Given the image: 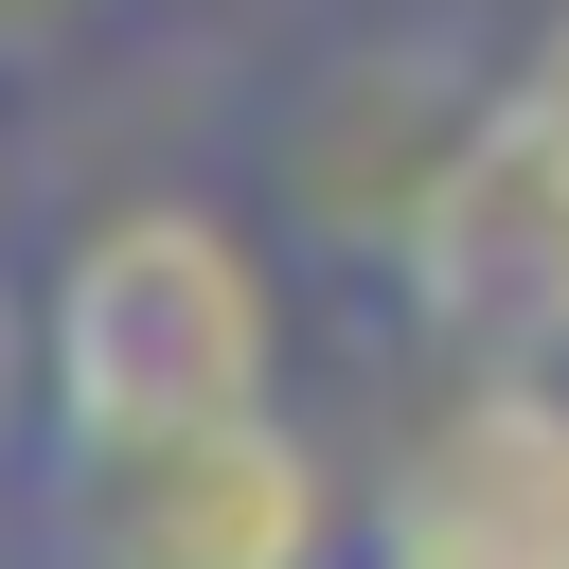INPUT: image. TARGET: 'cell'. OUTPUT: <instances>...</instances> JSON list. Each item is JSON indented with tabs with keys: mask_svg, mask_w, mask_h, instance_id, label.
<instances>
[{
	"mask_svg": "<svg viewBox=\"0 0 569 569\" xmlns=\"http://www.w3.org/2000/svg\"><path fill=\"white\" fill-rule=\"evenodd\" d=\"M284 409V267L213 196H124L36 267V445Z\"/></svg>",
	"mask_w": 569,
	"mask_h": 569,
	"instance_id": "6da1fadb",
	"label": "cell"
},
{
	"mask_svg": "<svg viewBox=\"0 0 569 569\" xmlns=\"http://www.w3.org/2000/svg\"><path fill=\"white\" fill-rule=\"evenodd\" d=\"M391 338L427 356H569V0L427 124V178L373 231Z\"/></svg>",
	"mask_w": 569,
	"mask_h": 569,
	"instance_id": "7a4b0ae2",
	"label": "cell"
},
{
	"mask_svg": "<svg viewBox=\"0 0 569 569\" xmlns=\"http://www.w3.org/2000/svg\"><path fill=\"white\" fill-rule=\"evenodd\" d=\"M18 569H338L356 551V480L284 427H142V445H18L0 462Z\"/></svg>",
	"mask_w": 569,
	"mask_h": 569,
	"instance_id": "3957f363",
	"label": "cell"
},
{
	"mask_svg": "<svg viewBox=\"0 0 569 569\" xmlns=\"http://www.w3.org/2000/svg\"><path fill=\"white\" fill-rule=\"evenodd\" d=\"M338 569H569V356H445L373 445Z\"/></svg>",
	"mask_w": 569,
	"mask_h": 569,
	"instance_id": "277c9868",
	"label": "cell"
}]
</instances>
